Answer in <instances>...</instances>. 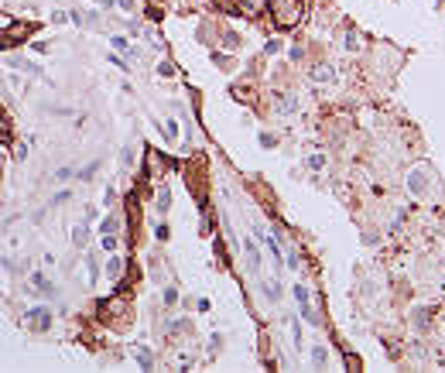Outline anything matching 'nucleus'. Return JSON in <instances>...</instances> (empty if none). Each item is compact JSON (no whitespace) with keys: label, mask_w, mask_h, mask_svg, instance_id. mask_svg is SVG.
<instances>
[{"label":"nucleus","mask_w":445,"mask_h":373,"mask_svg":"<svg viewBox=\"0 0 445 373\" xmlns=\"http://www.w3.org/2000/svg\"><path fill=\"white\" fill-rule=\"evenodd\" d=\"M264 295L271 301H278L281 298V284H278V281H264Z\"/></svg>","instance_id":"ddd939ff"},{"label":"nucleus","mask_w":445,"mask_h":373,"mask_svg":"<svg viewBox=\"0 0 445 373\" xmlns=\"http://www.w3.org/2000/svg\"><path fill=\"white\" fill-rule=\"evenodd\" d=\"M164 301H168V305H175V301H178V291H175V288H168V291H164Z\"/></svg>","instance_id":"cd10ccee"},{"label":"nucleus","mask_w":445,"mask_h":373,"mask_svg":"<svg viewBox=\"0 0 445 373\" xmlns=\"http://www.w3.org/2000/svg\"><path fill=\"white\" fill-rule=\"evenodd\" d=\"M291 336H295V346L301 349V325L298 322H291Z\"/></svg>","instance_id":"393cba45"},{"label":"nucleus","mask_w":445,"mask_h":373,"mask_svg":"<svg viewBox=\"0 0 445 373\" xmlns=\"http://www.w3.org/2000/svg\"><path fill=\"white\" fill-rule=\"evenodd\" d=\"M86 271H89V284L96 288V281H99V264H96V257H86Z\"/></svg>","instance_id":"9d476101"},{"label":"nucleus","mask_w":445,"mask_h":373,"mask_svg":"<svg viewBox=\"0 0 445 373\" xmlns=\"http://www.w3.org/2000/svg\"><path fill=\"white\" fill-rule=\"evenodd\" d=\"M278 110H285V113H295V110H298V99H291V96H278Z\"/></svg>","instance_id":"4468645a"},{"label":"nucleus","mask_w":445,"mask_h":373,"mask_svg":"<svg viewBox=\"0 0 445 373\" xmlns=\"http://www.w3.org/2000/svg\"><path fill=\"white\" fill-rule=\"evenodd\" d=\"M137 363H141V370H151L154 367V356H151L148 349H137Z\"/></svg>","instance_id":"a211bd4d"},{"label":"nucleus","mask_w":445,"mask_h":373,"mask_svg":"<svg viewBox=\"0 0 445 373\" xmlns=\"http://www.w3.org/2000/svg\"><path fill=\"white\" fill-rule=\"evenodd\" d=\"M106 274L117 281V278L124 274V260H120V257H110V260H106Z\"/></svg>","instance_id":"6e6552de"},{"label":"nucleus","mask_w":445,"mask_h":373,"mask_svg":"<svg viewBox=\"0 0 445 373\" xmlns=\"http://www.w3.org/2000/svg\"><path fill=\"white\" fill-rule=\"evenodd\" d=\"M117 229H120V219H117V216H106L103 226H99V233H103V236H106V233H117Z\"/></svg>","instance_id":"2eb2a0df"},{"label":"nucleus","mask_w":445,"mask_h":373,"mask_svg":"<svg viewBox=\"0 0 445 373\" xmlns=\"http://www.w3.org/2000/svg\"><path fill=\"white\" fill-rule=\"evenodd\" d=\"M10 69H21V72H28V75H41V69L34 65V62H28V59H10Z\"/></svg>","instance_id":"39448f33"},{"label":"nucleus","mask_w":445,"mask_h":373,"mask_svg":"<svg viewBox=\"0 0 445 373\" xmlns=\"http://www.w3.org/2000/svg\"><path fill=\"white\" fill-rule=\"evenodd\" d=\"M72 243H75V247H86V243H89V223H86V219H82V223L75 226V233H72Z\"/></svg>","instance_id":"423d86ee"},{"label":"nucleus","mask_w":445,"mask_h":373,"mask_svg":"<svg viewBox=\"0 0 445 373\" xmlns=\"http://www.w3.org/2000/svg\"><path fill=\"white\" fill-rule=\"evenodd\" d=\"M154 236H158V240H168V226H164V223H158V229H154Z\"/></svg>","instance_id":"bb28decb"},{"label":"nucleus","mask_w":445,"mask_h":373,"mask_svg":"<svg viewBox=\"0 0 445 373\" xmlns=\"http://www.w3.org/2000/svg\"><path fill=\"white\" fill-rule=\"evenodd\" d=\"M264 52H267V55H278V52H281V41H267Z\"/></svg>","instance_id":"5701e85b"},{"label":"nucleus","mask_w":445,"mask_h":373,"mask_svg":"<svg viewBox=\"0 0 445 373\" xmlns=\"http://www.w3.org/2000/svg\"><path fill=\"white\" fill-rule=\"evenodd\" d=\"M69 178H75V168H55V178L52 182H69Z\"/></svg>","instance_id":"6ab92c4d"},{"label":"nucleus","mask_w":445,"mask_h":373,"mask_svg":"<svg viewBox=\"0 0 445 373\" xmlns=\"http://www.w3.org/2000/svg\"><path fill=\"white\" fill-rule=\"evenodd\" d=\"M117 3H120L124 10H134V0H117Z\"/></svg>","instance_id":"7c9ffc66"},{"label":"nucleus","mask_w":445,"mask_h":373,"mask_svg":"<svg viewBox=\"0 0 445 373\" xmlns=\"http://www.w3.org/2000/svg\"><path fill=\"white\" fill-rule=\"evenodd\" d=\"M291 291H295V301H298V308H301V318H305V322H318V315L312 311V301H308V288H305V284H295Z\"/></svg>","instance_id":"7ed1b4c3"},{"label":"nucleus","mask_w":445,"mask_h":373,"mask_svg":"<svg viewBox=\"0 0 445 373\" xmlns=\"http://www.w3.org/2000/svg\"><path fill=\"white\" fill-rule=\"evenodd\" d=\"M247 267L250 271H260V250L254 243H247Z\"/></svg>","instance_id":"0eeeda50"},{"label":"nucleus","mask_w":445,"mask_h":373,"mask_svg":"<svg viewBox=\"0 0 445 373\" xmlns=\"http://www.w3.org/2000/svg\"><path fill=\"white\" fill-rule=\"evenodd\" d=\"M260 144H264V148H274L278 137H274V134H260Z\"/></svg>","instance_id":"b1692460"},{"label":"nucleus","mask_w":445,"mask_h":373,"mask_svg":"<svg viewBox=\"0 0 445 373\" xmlns=\"http://www.w3.org/2000/svg\"><path fill=\"white\" fill-rule=\"evenodd\" d=\"M267 7H271L278 28H291L301 21V0H267Z\"/></svg>","instance_id":"f257e3e1"},{"label":"nucleus","mask_w":445,"mask_h":373,"mask_svg":"<svg viewBox=\"0 0 445 373\" xmlns=\"http://www.w3.org/2000/svg\"><path fill=\"white\" fill-rule=\"evenodd\" d=\"M28 291H41V295H55V288H52V281H48V278H45L41 271H34V274H31V288H28Z\"/></svg>","instance_id":"20e7f679"},{"label":"nucleus","mask_w":445,"mask_h":373,"mask_svg":"<svg viewBox=\"0 0 445 373\" xmlns=\"http://www.w3.org/2000/svg\"><path fill=\"white\" fill-rule=\"evenodd\" d=\"M48 325H52V308H31L28 311V329L31 332H48Z\"/></svg>","instance_id":"f03ea898"},{"label":"nucleus","mask_w":445,"mask_h":373,"mask_svg":"<svg viewBox=\"0 0 445 373\" xmlns=\"http://www.w3.org/2000/svg\"><path fill=\"white\" fill-rule=\"evenodd\" d=\"M158 75H175V65H171V62H161V65H158Z\"/></svg>","instance_id":"412c9836"},{"label":"nucleus","mask_w":445,"mask_h":373,"mask_svg":"<svg viewBox=\"0 0 445 373\" xmlns=\"http://www.w3.org/2000/svg\"><path fill=\"white\" fill-rule=\"evenodd\" d=\"M151 7H154V17H161V14H158V10H161V7H164V0H148Z\"/></svg>","instance_id":"c756f323"},{"label":"nucleus","mask_w":445,"mask_h":373,"mask_svg":"<svg viewBox=\"0 0 445 373\" xmlns=\"http://www.w3.org/2000/svg\"><path fill=\"white\" fill-rule=\"evenodd\" d=\"M308 168H312V171H322V168H325V157H322V154H312V157H308Z\"/></svg>","instance_id":"aec40b11"},{"label":"nucleus","mask_w":445,"mask_h":373,"mask_svg":"<svg viewBox=\"0 0 445 373\" xmlns=\"http://www.w3.org/2000/svg\"><path fill=\"white\" fill-rule=\"evenodd\" d=\"M346 48H350V52H356V48H360V41H356V34H353V31L346 34Z\"/></svg>","instance_id":"4be33fe9"},{"label":"nucleus","mask_w":445,"mask_h":373,"mask_svg":"<svg viewBox=\"0 0 445 373\" xmlns=\"http://www.w3.org/2000/svg\"><path fill=\"white\" fill-rule=\"evenodd\" d=\"M96 171H99V161H89V164H86V168H82V171H75V175H79V178H82V182H89V178H93V175H96Z\"/></svg>","instance_id":"dca6fc26"},{"label":"nucleus","mask_w":445,"mask_h":373,"mask_svg":"<svg viewBox=\"0 0 445 373\" xmlns=\"http://www.w3.org/2000/svg\"><path fill=\"white\" fill-rule=\"evenodd\" d=\"M110 62H113V65H117V69H124V72H130V69H127V62H124V59H120V55H110Z\"/></svg>","instance_id":"a878e982"},{"label":"nucleus","mask_w":445,"mask_h":373,"mask_svg":"<svg viewBox=\"0 0 445 373\" xmlns=\"http://www.w3.org/2000/svg\"><path fill=\"white\" fill-rule=\"evenodd\" d=\"M168 209H171V192L161 188V192H158V213H168Z\"/></svg>","instance_id":"9b49d317"},{"label":"nucleus","mask_w":445,"mask_h":373,"mask_svg":"<svg viewBox=\"0 0 445 373\" xmlns=\"http://www.w3.org/2000/svg\"><path fill=\"white\" fill-rule=\"evenodd\" d=\"M325 360H329L325 346H315V349H312V363H315V367H325Z\"/></svg>","instance_id":"f3484780"},{"label":"nucleus","mask_w":445,"mask_h":373,"mask_svg":"<svg viewBox=\"0 0 445 373\" xmlns=\"http://www.w3.org/2000/svg\"><path fill=\"white\" fill-rule=\"evenodd\" d=\"M110 41H113V48H117V52H124V55H134V48H130V41H127L124 34H113Z\"/></svg>","instance_id":"1a4fd4ad"},{"label":"nucleus","mask_w":445,"mask_h":373,"mask_svg":"<svg viewBox=\"0 0 445 373\" xmlns=\"http://www.w3.org/2000/svg\"><path fill=\"white\" fill-rule=\"evenodd\" d=\"M332 65H318V69H315V72H312V79H315V82H329V79H332Z\"/></svg>","instance_id":"f8f14e48"},{"label":"nucleus","mask_w":445,"mask_h":373,"mask_svg":"<svg viewBox=\"0 0 445 373\" xmlns=\"http://www.w3.org/2000/svg\"><path fill=\"white\" fill-rule=\"evenodd\" d=\"M65 199H69V192H65V188H62V192H55V199H52V202H55V206H62V202H65Z\"/></svg>","instance_id":"c85d7f7f"}]
</instances>
